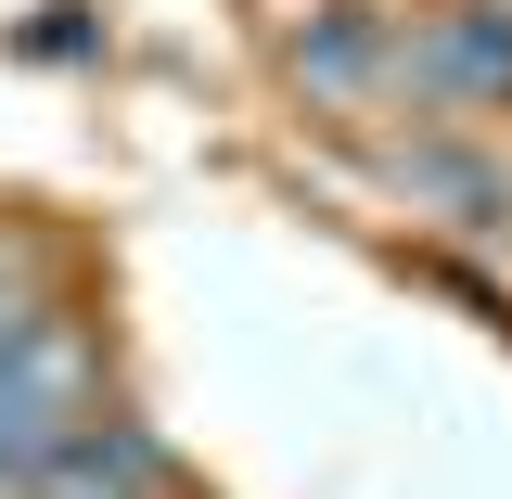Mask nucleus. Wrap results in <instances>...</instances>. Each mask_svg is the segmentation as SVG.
<instances>
[{
    "label": "nucleus",
    "mask_w": 512,
    "mask_h": 499,
    "mask_svg": "<svg viewBox=\"0 0 512 499\" xmlns=\"http://www.w3.org/2000/svg\"><path fill=\"white\" fill-rule=\"evenodd\" d=\"M167 487H180V461H167L154 423H90V436L52 448V474L26 499H167Z\"/></svg>",
    "instance_id": "obj_2"
},
{
    "label": "nucleus",
    "mask_w": 512,
    "mask_h": 499,
    "mask_svg": "<svg viewBox=\"0 0 512 499\" xmlns=\"http://www.w3.org/2000/svg\"><path fill=\"white\" fill-rule=\"evenodd\" d=\"M295 77L333 90V103H384V90H410V26H384L359 0H333L308 39H295Z\"/></svg>",
    "instance_id": "obj_1"
},
{
    "label": "nucleus",
    "mask_w": 512,
    "mask_h": 499,
    "mask_svg": "<svg viewBox=\"0 0 512 499\" xmlns=\"http://www.w3.org/2000/svg\"><path fill=\"white\" fill-rule=\"evenodd\" d=\"M410 90H423V103H512V26L500 13H436V26H410Z\"/></svg>",
    "instance_id": "obj_3"
},
{
    "label": "nucleus",
    "mask_w": 512,
    "mask_h": 499,
    "mask_svg": "<svg viewBox=\"0 0 512 499\" xmlns=\"http://www.w3.org/2000/svg\"><path fill=\"white\" fill-rule=\"evenodd\" d=\"M0 333H13V295H0Z\"/></svg>",
    "instance_id": "obj_5"
},
{
    "label": "nucleus",
    "mask_w": 512,
    "mask_h": 499,
    "mask_svg": "<svg viewBox=\"0 0 512 499\" xmlns=\"http://www.w3.org/2000/svg\"><path fill=\"white\" fill-rule=\"evenodd\" d=\"M384 180L423 192V205H461V218H500L512 180L487 167V154H461V141H384Z\"/></svg>",
    "instance_id": "obj_4"
}]
</instances>
